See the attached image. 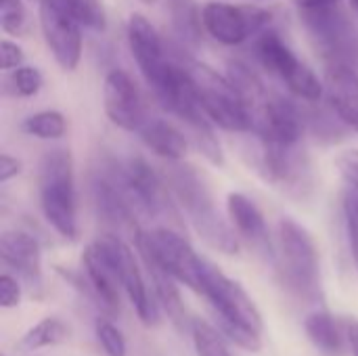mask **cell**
<instances>
[{"label": "cell", "mask_w": 358, "mask_h": 356, "mask_svg": "<svg viewBox=\"0 0 358 356\" xmlns=\"http://www.w3.org/2000/svg\"><path fill=\"white\" fill-rule=\"evenodd\" d=\"M229 78L243 99L250 118V132L258 141L279 145L302 143L306 120L294 101L271 90L262 78L243 63H231Z\"/></svg>", "instance_id": "obj_1"}, {"label": "cell", "mask_w": 358, "mask_h": 356, "mask_svg": "<svg viewBox=\"0 0 358 356\" xmlns=\"http://www.w3.org/2000/svg\"><path fill=\"white\" fill-rule=\"evenodd\" d=\"M166 183L176 199V206H180L191 227L212 250L229 256L239 252L235 231L222 218L208 183L193 166L182 162H170Z\"/></svg>", "instance_id": "obj_2"}, {"label": "cell", "mask_w": 358, "mask_h": 356, "mask_svg": "<svg viewBox=\"0 0 358 356\" xmlns=\"http://www.w3.org/2000/svg\"><path fill=\"white\" fill-rule=\"evenodd\" d=\"M199 294L208 298L218 317V332L243 350H260L262 340V317L258 306L252 302L248 292L227 277L210 260L203 262Z\"/></svg>", "instance_id": "obj_3"}, {"label": "cell", "mask_w": 358, "mask_h": 356, "mask_svg": "<svg viewBox=\"0 0 358 356\" xmlns=\"http://www.w3.org/2000/svg\"><path fill=\"white\" fill-rule=\"evenodd\" d=\"M38 195L44 220L63 239H78L73 159L67 149H50L44 153L38 172Z\"/></svg>", "instance_id": "obj_4"}, {"label": "cell", "mask_w": 358, "mask_h": 356, "mask_svg": "<svg viewBox=\"0 0 358 356\" xmlns=\"http://www.w3.org/2000/svg\"><path fill=\"white\" fill-rule=\"evenodd\" d=\"M277 264L289 292L313 300L321 285L319 250L313 235L294 218H281L277 225Z\"/></svg>", "instance_id": "obj_5"}, {"label": "cell", "mask_w": 358, "mask_h": 356, "mask_svg": "<svg viewBox=\"0 0 358 356\" xmlns=\"http://www.w3.org/2000/svg\"><path fill=\"white\" fill-rule=\"evenodd\" d=\"M199 105L210 122L227 132H250V118L237 86L229 76H220L199 61L182 63Z\"/></svg>", "instance_id": "obj_6"}, {"label": "cell", "mask_w": 358, "mask_h": 356, "mask_svg": "<svg viewBox=\"0 0 358 356\" xmlns=\"http://www.w3.org/2000/svg\"><path fill=\"white\" fill-rule=\"evenodd\" d=\"M302 23L327 65H344L358 71V27L340 4L300 10Z\"/></svg>", "instance_id": "obj_7"}, {"label": "cell", "mask_w": 358, "mask_h": 356, "mask_svg": "<svg viewBox=\"0 0 358 356\" xmlns=\"http://www.w3.org/2000/svg\"><path fill=\"white\" fill-rule=\"evenodd\" d=\"M109 174L124 191L136 216L166 222L178 220V212L172 204L174 195L168 183L147 164V159L128 157L124 164H111Z\"/></svg>", "instance_id": "obj_8"}, {"label": "cell", "mask_w": 358, "mask_h": 356, "mask_svg": "<svg viewBox=\"0 0 358 356\" xmlns=\"http://www.w3.org/2000/svg\"><path fill=\"white\" fill-rule=\"evenodd\" d=\"M134 243L141 256H149L178 283L199 294L206 258L199 256L185 235H180L174 227L159 225L151 231H138L134 235Z\"/></svg>", "instance_id": "obj_9"}, {"label": "cell", "mask_w": 358, "mask_h": 356, "mask_svg": "<svg viewBox=\"0 0 358 356\" xmlns=\"http://www.w3.org/2000/svg\"><path fill=\"white\" fill-rule=\"evenodd\" d=\"M254 52L258 63L275 76L294 97L306 103H319L325 90L319 76L296 57V52L283 42L275 29H264L254 40Z\"/></svg>", "instance_id": "obj_10"}, {"label": "cell", "mask_w": 358, "mask_h": 356, "mask_svg": "<svg viewBox=\"0 0 358 356\" xmlns=\"http://www.w3.org/2000/svg\"><path fill=\"white\" fill-rule=\"evenodd\" d=\"M271 10L252 4L206 2L201 6L203 31L224 46H239L271 27Z\"/></svg>", "instance_id": "obj_11"}, {"label": "cell", "mask_w": 358, "mask_h": 356, "mask_svg": "<svg viewBox=\"0 0 358 356\" xmlns=\"http://www.w3.org/2000/svg\"><path fill=\"white\" fill-rule=\"evenodd\" d=\"M254 164L268 183L289 195H304L310 187V162L300 143L279 145L258 141Z\"/></svg>", "instance_id": "obj_12"}, {"label": "cell", "mask_w": 358, "mask_h": 356, "mask_svg": "<svg viewBox=\"0 0 358 356\" xmlns=\"http://www.w3.org/2000/svg\"><path fill=\"white\" fill-rule=\"evenodd\" d=\"M40 27L44 42L59 67L73 71L82 59L84 25L76 19L63 0H40Z\"/></svg>", "instance_id": "obj_13"}, {"label": "cell", "mask_w": 358, "mask_h": 356, "mask_svg": "<svg viewBox=\"0 0 358 356\" xmlns=\"http://www.w3.org/2000/svg\"><path fill=\"white\" fill-rule=\"evenodd\" d=\"M128 48L132 52V59L136 61L145 82L151 86L153 94L164 88L168 78L174 71V63L166 57V48L162 42V36L153 27V23L141 15L132 13L128 17Z\"/></svg>", "instance_id": "obj_14"}, {"label": "cell", "mask_w": 358, "mask_h": 356, "mask_svg": "<svg viewBox=\"0 0 358 356\" xmlns=\"http://www.w3.org/2000/svg\"><path fill=\"white\" fill-rule=\"evenodd\" d=\"M82 264H84V277L78 279V285L88 292V298L94 300L101 311L115 317L120 313L122 283L117 279L109 248L103 237H99L84 250Z\"/></svg>", "instance_id": "obj_15"}, {"label": "cell", "mask_w": 358, "mask_h": 356, "mask_svg": "<svg viewBox=\"0 0 358 356\" xmlns=\"http://www.w3.org/2000/svg\"><path fill=\"white\" fill-rule=\"evenodd\" d=\"M103 239H105V243L109 248V254H111L117 279L122 283V290L130 298L138 319L147 327L157 325V321H159L157 300H155V296H151V292H149V287L145 283V277H143V271L138 266V260H136L134 252L117 235H103Z\"/></svg>", "instance_id": "obj_16"}, {"label": "cell", "mask_w": 358, "mask_h": 356, "mask_svg": "<svg viewBox=\"0 0 358 356\" xmlns=\"http://www.w3.org/2000/svg\"><path fill=\"white\" fill-rule=\"evenodd\" d=\"M105 113L117 128L126 132H138L149 113L136 82L124 69H111L103 82Z\"/></svg>", "instance_id": "obj_17"}, {"label": "cell", "mask_w": 358, "mask_h": 356, "mask_svg": "<svg viewBox=\"0 0 358 356\" xmlns=\"http://www.w3.org/2000/svg\"><path fill=\"white\" fill-rule=\"evenodd\" d=\"M227 212H229L233 229L237 231L239 237H243L264 258H271V260L277 258V250H275V245L271 241L264 214L256 206L254 199H250L245 193H237V191L229 193V197H227Z\"/></svg>", "instance_id": "obj_18"}, {"label": "cell", "mask_w": 358, "mask_h": 356, "mask_svg": "<svg viewBox=\"0 0 358 356\" xmlns=\"http://www.w3.org/2000/svg\"><path fill=\"white\" fill-rule=\"evenodd\" d=\"M0 258L4 266L15 271L31 290L42 285V250L29 233L4 231L0 237Z\"/></svg>", "instance_id": "obj_19"}, {"label": "cell", "mask_w": 358, "mask_h": 356, "mask_svg": "<svg viewBox=\"0 0 358 356\" xmlns=\"http://www.w3.org/2000/svg\"><path fill=\"white\" fill-rule=\"evenodd\" d=\"M325 92L338 120L358 132V71L344 65H327Z\"/></svg>", "instance_id": "obj_20"}, {"label": "cell", "mask_w": 358, "mask_h": 356, "mask_svg": "<svg viewBox=\"0 0 358 356\" xmlns=\"http://www.w3.org/2000/svg\"><path fill=\"white\" fill-rule=\"evenodd\" d=\"M138 134L141 141L147 145V149L153 151L157 157H164L168 162H182L187 155L189 136L168 120L149 115L147 122L141 126Z\"/></svg>", "instance_id": "obj_21"}, {"label": "cell", "mask_w": 358, "mask_h": 356, "mask_svg": "<svg viewBox=\"0 0 358 356\" xmlns=\"http://www.w3.org/2000/svg\"><path fill=\"white\" fill-rule=\"evenodd\" d=\"M141 260L145 262L147 275L153 283V296H155L157 304L168 313V317L172 319L174 325L182 327L185 319H187V311H185V304L180 300L178 287H176L178 281L166 269H162L155 260H151L149 256H141Z\"/></svg>", "instance_id": "obj_22"}, {"label": "cell", "mask_w": 358, "mask_h": 356, "mask_svg": "<svg viewBox=\"0 0 358 356\" xmlns=\"http://www.w3.org/2000/svg\"><path fill=\"white\" fill-rule=\"evenodd\" d=\"M304 329L317 348H321L325 353H340L342 334L338 329L336 319L327 311H317V313L308 315L304 321Z\"/></svg>", "instance_id": "obj_23"}, {"label": "cell", "mask_w": 358, "mask_h": 356, "mask_svg": "<svg viewBox=\"0 0 358 356\" xmlns=\"http://www.w3.org/2000/svg\"><path fill=\"white\" fill-rule=\"evenodd\" d=\"M67 334H69V327L61 319L48 317L25 332V336L19 342V348L25 353H31L44 346H55V344H61L67 338Z\"/></svg>", "instance_id": "obj_24"}, {"label": "cell", "mask_w": 358, "mask_h": 356, "mask_svg": "<svg viewBox=\"0 0 358 356\" xmlns=\"http://www.w3.org/2000/svg\"><path fill=\"white\" fill-rule=\"evenodd\" d=\"M172 23L176 34L185 42H197L203 25H201V10H197L195 0H168Z\"/></svg>", "instance_id": "obj_25"}, {"label": "cell", "mask_w": 358, "mask_h": 356, "mask_svg": "<svg viewBox=\"0 0 358 356\" xmlns=\"http://www.w3.org/2000/svg\"><path fill=\"white\" fill-rule=\"evenodd\" d=\"M21 130L25 134L42 138V141H57V138L65 136L67 120L61 111L46 109V111H38V113L25 118L21 124Z\"/></svg>", "instance_id": "obj_26"}, {"label": "cell", "mask_w": 358, "mask_h": 356, "mask_svg": "<svg viewBox=\"0 0 358 356\" xmlns=\"http://www.w3.org/2000/svg\"><path fill=\"white\" fill-rule=\"evenodd\" d=\"M191 336H193V346H195L197 356H231L229 348L224 346L220 338V332H216L206 321L193 319Z\"/></svg>", "instance_id": "obj_27"}, {"label": "cell", "mask_w": 358, "mask_h": 356, "mask_svg": "<svg viewBox=\"0 0 358 356\" xmlns=\"http://www.w3.org/2000/svg\"><path fill=\"white\" fill-rule=\"evenodd\" d=\"M63 2L84 27L92 31H105L107 15H105L103 0H63Z\"/></svg>", "instance_id": "obj_28"}, {"label": "cell", "mask_w": 358, "mask_h": 356, "mask_svg": "<svg viewBox=\"0 0 358 356\" xmlns=\"http://www.w3.org/2000/svg\"><path fill=\"white\" fill-rule=\"evenodd\" d=\"M0 27L8 36H25L27 10L21 0H0Z\"/></svg>", "instance_id": "obj_29"}, {"label": "cell", "mask_w": 358, "mask_h": 356, "mask_svg": "<svg viewBox=\"0 0 358 356\" xmlns=\"http://www.w3.org/2000/svg\"><path fill=\"white\" fill-rule=\"evenodd\" d=\"M8 82H10L15 94H19V97H34V94L40 92V88L44 84V78H42L38 67H34V65H19V67H15L10 71Z\"/></svg>", "instance_id": "obj_30"}, {"label": "cell", "mask_w": 358, "mask_h": 356, "mask_svg": "<svg viewBox=\"0 0 358 356\" xmlns=\"http://www.w3.org/2000/svg\"><path fill=\"white\" fill-rule=\"evenodd\" d=\"M342 208H344V220H346V233H348V243H350L352 262H355V269L358 271V191L357 189L348 187V189L344 191Z\"/></svg>", "instance_id": "obj_31"}, {"label": "cell", "mask_w": 358, "mask_h": 356, "mask_svg": "<svg viewBox=\"0 0 358 356\" xmlns=\"http://www.w3.org/2000/svg\"><path fill=\"white\" fill-rule=\"evenodd\" d=\"M94 332H96V340L103 346L107 356H126V338L124 334L109 323L107 319H96L94 321Z\"/></svg>", "instance_id": "obj_32"}, {"label": "cell", "mask_w": 358, "mask_h": 356, "mask_svg": "<svg viewBox=\"0 0 358 356\" xmlns=\"http://www.w3.org/2000/svg\"><path fill=\"white\" fill-rule=\"evenodd\" d=\"M336 166H338L340 174L344 176V180L358 191V149L340 153L336 159Z\"/></svg>", "instance_id": "obj_33"}, {"label": "cell", "mask_w": 358, "mask_h": 356, "mask_svg": "<svg viewBox=\"0 0 358 356\" xmlns=\"http://www.w3.org/2000/svg\"><path fill=\"white\" fill-rule=\"evenodd\" d=\"M23 48L17 44V42H10V40H2L0 42V65L4 71H13L15 67L23 65Z\"/></svg>", "instance_id": "obj_34"}, {"label": "cell", "mask_w": 358, "mask_h": 356, "mask_svg": "<svg viewBox=\"0 0 358 356\" xmlns=\"http://www.w3.org/2000/svg\"><path fill=\"white\" fill-rule=\"evenodd\" d=\"M21 302V287L19 281L13 279L8 273L0 277V306L2 308H13Z\"/></svg>", "instance_id": "obj_35"}, {"label": "cell", "mask_w": 358, "mask_h": 356, "mask_svg": "<svg viewBox=\"0 0 358 356\" xmlns=\"http://www.w3.org/2000/svg\"><path fill=\"white\" fill-rule=\"evenodd\" d=\"M21 172V162L8 153H2L0 155V183L6 185L10 178H15L17 174Z\"/></svg>", "instance_id": "obj_36"}, {"label": "cell", "mask_w": 358, "mask_h": 356, "mask_svg": "<svg viewBox=\"0 0 358 356\" xmlns=\"http://www.w3.org/2000/svg\"><path fill=\"white\" fill-rule=\"evenodd\" d=\"M296 6L300 10H306V8H319V6H331V4H340L342 0H294Z\"/></svg>", "instance_id": "obj_37"}, {"label": "cell", "mask_w": 358, "mask_h": 356, "mask_svg": "<svg viewBox=\"0 0 358 356\" xmlns=\"http://www.w3.org/2000/svg\"><path fill=\"white\" fill-rule=\"evenodd\" d=\"M348 340H350V346H352V355L358 356V325H350L348 329Z\"/></svg>", "instance_id": "obj_38"}, {"label": "cell", "mask_w": 358, "mask_h": 356, "mask_svg": "<svg viewBox=\"0 0 358 356\" xmlns=\"http://www.w3.org/2000/svg\"><path fill=\"white\" fill-rule=\"evenodd\" d=\"M350 8H352V17H355V23L358 27V0H350Z\"/></svg>", "instance_id": "obj_39"}, {"label": "cell", "mask_w": 358, "mask_h": 356, "mask_svg": "<svg viewBox=\"0 0 358 356\" xmlns=\"http://www.w3.org/2000/svg\"><path fill=\"white\" fill-rule=\"evenodd\" d=\"M143 2H145V4H155L157 0H143Z\"/></svg>", "instance_id": "obj_40"}, {"label": "cell", "mask_w": 358, "mask_h": 356, "mask_svg": "<svg viewBox=\"0 0 358 356\" xmlns=\"http://www.w3.org/2000/svg\"><path fill=\"white\" fill-rule=\"evenodd\" d=\"M2 356H4V355H2Z\"/></svg>", "instance_id": "obj_41"}]
</instances>
